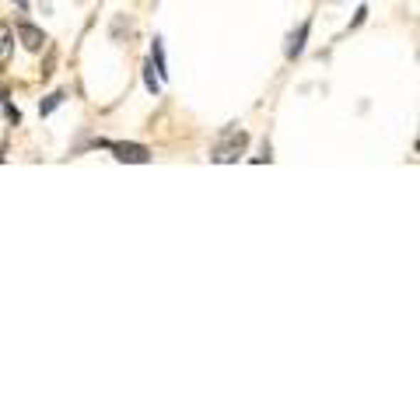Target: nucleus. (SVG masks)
Returning <instances> with one entry per match:
<instances>
[{
  "mask_svg": "<svg viewBox=\"0 0 420 420\" xmlns=\"http://www.w3.org/2000/svg\"><path fill=\"white\" fill-rule=\"evenodd\" d=\"M417 154H420V137H417Z\"/></svg>",
  "mask_w": 420,
  "mask_h": 420,
  "instance_id": "9b49d317",
  "label": "nucleus"
},
{
  "mask_svg": "<svg viewBox=\"0 0 420 420\" xmlns=\"http://www.w3.org/2000/svg\"><path fill=\"white\" fill-rule=\"evenodd\" d=\"M14 4H18V7H21V11H25V7H28V0H14Z\"/></svg>",
  "mask_w": 420,
  "mask_h": 420,
  "instance_id": "9d476101",
  "label": "nucleus"
},
{
  "mask_svg": "<svg viewBox=\"0 0 420 420\" xmlns=\"http://www.w3.org/2000/svg\"><path fill=\"white\" fill-rule=\"evenodd\" d=\"M11 60V28H0V67H7Z\"/></svg>",
  "mask_w": 420,
  "mask_h": 420,
  "instance_id": "0eeeda50",
  "label": "nucleus"
},
{
  "mask_svg": "<svg viewBox=\"0 0 420 420\" xmlns=\"http://www.w3.org/2000/svg\"><path fill=\"white\" fill-rule=\"evenodd\" d=\"M18 39L25 49H32V53H39L42 46H46V36H42V28L36 25H28V21H18Z\"/></svg>",
  "mask_w": 420,
  "mask_h": 420,
  "instance_id": "20e7f679",
  "label": "nucleus"
},
{
  "mask_svg": "<svg viewBox=\"0 0 420 420\" xmlns=\"http://www.w3.org/2000/svg\"><path fill=\"white\" fill-rule=\"evenodd\" d=\"M308 36H312V18H308V21H301V25H298V32H291V36H288V49H284V53H288V60H298V56L305 53V42H308Z\"/></svg>",
  "mask_w": 420,
  "mask_h": 420,
  "instance_id": "7ed1b4c3",
  "label": "nucleus"
},
{
  "mask_svg": "<svg viewBox=\"0 0 420 420\" xmlns=\"http://www.w3.org/2000/svg\"><path fill=\"white\" fill-rule=\"evenodd\" d=\"M151 67L158 70V78L162 81H168V60H165V39L162 36H154V42H151Z\"/></svg>",
  "mask_w": 420,
  "mask_h": 420,
  "instance_id": "39448f33",
  "label": "nucleus"
},
{
  "mask_svg": "<svg viewBox=\"0 0 420 420\" xmlns=\"http://www.w3.org/2000/svg\"><path fill=\"white\" fill-rule=\"evenodd\" d=\"M63 98H67V91H53V95H46V102L39 105V116H49V112H56V109L63 105Z\"/></svg>",
  "mask_w": 420,
  "mask_h": 420,
  "instance_id": "423d86ee",
  "label": "nucleus"
},
{
  "mask_svg": "<svg viewBox=\"0 0 420 420\" xmlns=\"http://www.w3.org/2000/svg\"><path fill=\"white\" fill-rule=\"evenodd\" d=\"M144 88H147L151 95H158V91H162V78H154V67H151V63L144 67Z\"/></svg>",
  "mask_w": 420,
  "mask_h": 420,
  "instance_id": "6e6552de",
  "label": "nucleus"
},
{
  "mask_svg": "<svg viewBox=\"0 0 420 420\" xmlns=\"http://www.w3.org/2000/svg\"><path fill=\"white\" fill-rule=\"evenodd\" d=\"M246 147H249V133L231 123V126L221 130V137H217V144H214V151H210V162H221V165L238 162Z\"/></svg>",
  "mask_w": 420,
  "mask_h": 420,
  "instance_id": "f257e3e1",
  "label": "nucleus"
},
{
  "mask_svg": "<svg viewBox=\"0 0 420 420\" xmlns=\"http://www.w3.org/2000/svg\"><path fill=\"white\" fill-rule=\"evenodd\" d=\"M109 151L116 154V162L123 165H147L151 162V151L144 144H109Z\"/></svg>",
  "mask_w": 420,
  "mask_h": 420,
  "instance_id": "f03ea898",
  "label": "nucleus"
},
{
  "mask_svg": "<svg viewBox=\"0 0 420 420\" xmlns=\"http://www.w3.org/2000/svg\"><path fill=\"white\" fill-rule=\"evenodd\" d=\"M364 21H368V4H361V7L354 11V18H350V28H347V32H357Z\"/></svg>",
  "mask_w": 420,
  "mask_h": 420,
  "instance_id": "1a4fd4ad",
  "label": "nucleus"
}]
</instances>
